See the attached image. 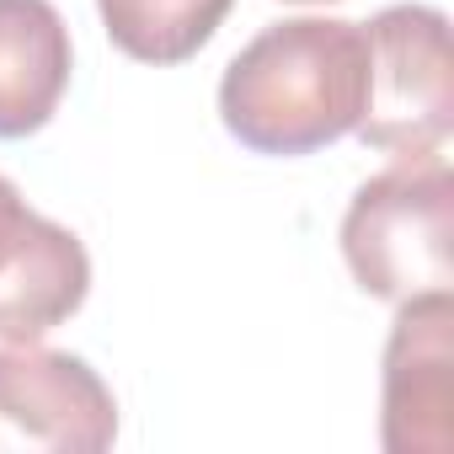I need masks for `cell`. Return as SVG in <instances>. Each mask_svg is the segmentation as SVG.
Listing matches in <instances>:
<instances>
[{"label":"cell","mask_w":454,"mask_h":454,"mask_svg":"<svg viewBox=\"0 0 454 454\" xmlns=\"http://www.w3.org/2000/svg\"><path fill=\"white\" fill-rule=\"evenodd\" d=\"M91 294V257L75 231L27 208L0 176V342H38Z\"/></svg>","instance_id":"5b68a950"},{"label":"cell","mask_w":454,"mask_h":454,"mask_svg":"<svg viewBox=\"0 0 454 454\" xmlns=\"http://www.w3.org/2000/svg\"><path fill=\"white\" fill-rule=\"evenodd\" d=\"M118 438V401L107 380L75 358L38 342L0 348V443L102 454Z\"/></svg>","instance_id":"277c9868"},{"label":"cell","mask_w":454,"mask_h":454,"mask_svg":"<svg viewBox=\"0 0 454 454\" xmlns=\"http://www.w3.org/2000/svg\"><path fill=\"white\" fill-rule=\"evenodd\" d=\"M342 257L364 294L411 300L454 284V171L433 155H395L342 214Z\"/></svg>","instance_id":"7a4b0ae2"},{"label":"cell","mask_w":454,"mask_h":454,"mask_svg":"<svg viewBox=\"0 0 454 454\" xmlns=\"http://www.w3.org/2000/svg\"><path fill=\"white\" fill-rule=\"evenodd\" d=\"M369 33V113L353 129L385 155H433L454 129L449 17L438 6H385Z\"/></svg>","instance_id":"3957f363"},{"label":"cell","mask_w":454,"mask_h":454,"mask_svg":"<svg viewBox=\"0 0 454 454\" xmlns=\"http://www.w3.org/2000/svg\"><path fill=\"white\" fill-rule=\"evenodd\" d=\"M294 6H326V0H294Z\"/></svg>","instance_id":"9c48e42d"},{"label":"cell","mask_w":454,"mask_h":454,"mask_svg":"<svg viewBox=\"0 0 454 454\" xmlns=\"http://www.w3.org/2000/svg\"><path fill=\"white\" fill-rule=\"evenodd\" d=\"M75 49L54 0H0V139L38 134L70 91Z\"/></svg>","instance_id":"52a82bcc"},{"label":"cell","mask_w":454,"mask_h":454,"mask_svg":"<svg viewBox=\"0 0 454 454\" xmlns=\"http://www.w3.org/2000/svg\"><path fill=\"white\" fill-rule=\"evenodd\" d=\"M369 113V33L342 17L262 27L219 81V118L257 155H310Z\"/></svg>","instance_id":"6da1fadb"},{"label":"cell","mask_w":454,"mask_h":454,"mask_svg":"<svg viewBox=\"0 0 454 454\" xmlns=\"http://www.w3.org/2000/svg\"><path fill=\"white\" fill-rule=\"evenodd\" d=\"M236 0H97L107 38L139 65H182L192 59Z\"/></svg>","instance_id":"ba28073f"},{"label":"cell","mask_w":454,"mask_h":454,"mask_svg":"<svg viewBox=\"0 0 454 454\" xmlns=\"http://www.w3.org/2000/svg\"><path fill=\"white\" fill-rule=\"evenodd\" d=\"M454 300L449 289L411 294L395 305L385 342V417L380 438L390 454H449L454 427Z\"/></svg>","instance_id":"8992f818"}]
</instances>
